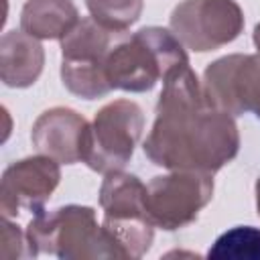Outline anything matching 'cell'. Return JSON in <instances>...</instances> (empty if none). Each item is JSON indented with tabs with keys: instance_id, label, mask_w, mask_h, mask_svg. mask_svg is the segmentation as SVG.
Segmentation results:
<instances>
[{
	"instance_id": "obj_16",
	"label": "cell",
	"mask_w": 260,
	"mask_h": 260,
	"mask_svg": "<svg viewBox=\"0 0 260 260\" xmlns=\"http://www.w3.org/2000/svg\"><path fill=\"white\" fill-rule=\"evenodd\" d=\"M85 6L100 26L112 35H120L138 22L144 0H85Z\"/></svg>"
},
{
	"instance_id": "obj_13",
	"label": "cell",
	"mask_w": 260,
	"mask_h": 260,
	"mask_svg": "<svg viewBox=\"0 0 260 260\" xmlns=\"http://www.w3.org/2000/svg\"><path fill=\"white\" fill-rule=\"evenodd\" d=\"M112 32L100 26L91 16L79 22L61 39V55L71 61H104L112 49Z\"/></svg>"
},
{
	"instance_id": "obj_2",
	"label": "cell",
	"mask_w": 260,
	"mask_h": 260,
	"mask_svg": "<svg viewBox=\"0 0 260 260\" xmlns=\"http://www.w3.org/2000/svg\"><path fill=\"white\" fill-rule=\"evenodd\" d=\"M185 63L189 57L183 43L171 30L144 26L108 51L106 75L112 89L142 93Z\"/></svg>"
},
{
	"instance_id": "obj_1",
	"label": "cell",
	"mask_w": 260,
	"mask_h": 260,
	"mask_svg": "<svg viewBox=\"0 0 260 260\" xmlns=\"http://www.w3.org/2000/svg\"><path fill=\"white\" fill-rule=\"evenodd\" d=\"M154 114L142 150L156 167L213 175L240 152L234 116L209 100L189 63L165 77Z\"/></svg>"
},
{
	"instance_id": "obj_3",
	"label": "cell",
	"mask_w": 260,
	"mask_h": 260,
	"mask_svg": "<svg viewBox=\"0 0 260 260\" xmlns=\"http://www.w3.org/2000/svg\"><path fill=\"white\" fill-rule=\"evenodd\" d=\"M26 242L30 256L51 254L61 260L116 258V252L98 223L95 209L87 205H63L41 209L28 221Z\"/></svg>"
},
{
	"instance_id": "obj_19",
	"label": "cell",
	"mask_w": 260,
	"mask_h": 260,
	"mask_svg": "<svg viewBox=\"0 0 260 260\" xmlns=\"http://www.w3.org/2000/svg\"><path fill=\"white\" fill-rule=\"evenodd\" d=\"M254 191H256V209H258V215H260V179L256 181Z\"/></svg>"
},
{
	"instance_id": "obj_12",
	"label": "cell",
	"mask_w": 260,
	"mask_h": 260,
	"mask_svg": "<svg viewBox=\"0 0 260 260\" xmlns=\"http://www.w3.org/2000/svg\"><path fill=\"white\" fill-rule=\"evenodd\" d=\"M79 22V10L71 0H26L20 12V28L39 39H63Z\"/></svg>"
},
{
	"instance_id": "obj_7",
	"label": "cell",
	"mask_w": 260,
	"mask_h": 260,
	"mask_svg": "<svg viewBox=\"0 0 260 260\" xmlns=\"http://www.w3.org/2000/svg\"><path fill=\"white\" fill-rule=\"evenodd\" d=\"M169 24L185 49L207 53L240 37L244 12L236 0H183L173 8Z\"/></svg>"
},
{
	"instance_id": "obj_9",
	"label": "cell",
	"mask_w": 260,
	"mask_h": 260,
	"mask_svg": "<svg viewBox=\"0 0 260 260\" xmlns=\"http://www.w3.org/2000/svg\"><path fill=\"white\" fill-rule=\"evenodd\" d=\"M61 162L47 154L26 156L8 165L0 181L2 217H14L20 209L39 213L61 181Z\"/></svg>"
},
{
	"instance_id": "obj_8",
	"label": "cell",
	"mask_w": 260,
	"mask_h": 260,
	"mask_svg": "<svg viewBox=\"0 0 260 260\" xmlns=\"http://www.w3.org/2000/svg\"><path fill=\"white\" fill-rule=\"evenodd\" d=\"M209 100L230 116L254 114L260 120V55H225L203 71Z\"/></svg>"
},
{
	"instance_id": "obj_10",
	"label": "cell",
	"mask_w": 260,
	"mask_h": 260,
	"mask_svg": "<svg viewBox=\"0 0 260 260\" xmlns=\"http://www.w3.org/2000/svg\"><path fill=\"white\" fill-rule=\"evenodd\" d=\"M89 136V122L71 108L45 110L32 124V146L61 165L83 162Z\"/></svg>"
},
{
	"instance_id": "obj_6",
	"label": "cell",
	"mask_w": 260,
	"mask_h": 260,
	"mask_svg": "<svg viewBox=\"0 0 260 260\" xmlns=\"http://www.w3.org/2000/svg\"><path fill=\"white\" fill-rule=\"evenodd\" d=\"M213 197V179L199 171H171L146 185V211L154 228L165 232L193 223Z\"/></svg>"
},
{
	"instance_id": "obj_5",
	"label": "cell",
	"mask_w": 260,
	"mask_h": 260,
	"mask_svg": "<svg viewBox=\"0 0 260 260\" xmlns=\"http://www.w3.org/2000/svg\"><path fill=\"white\" fill-rule=\"evenodd\" d=\"M144 112L132 100H114L100 108L89 124L83 162L95 173L122 171L142 136Z\"/></svg>"
},
{
	"instance_id": "obj_18",
	"label": "cell",
	"mask_w": 260,
	"mask_h": 260,
	"mask_svg": "<svg viewBox=\"0 0 260 260\" xmlns=\"http://www.w3.org/2000/svg\"><path fill=\"white\" fill-rule=\"evenodd\" d=\"M252 41H254V47H256V51H258V55H260V22L254 26V32H252Z\"/></svg>"
},
{
	"instance_id": "obj_17",
	"label": "cell",
	"mask_w": 260,
	"mask_h": 260,
	"mask_svg": "<svg viewBox=\"0 0 260 260\" xmlns=\"http://www.w3.org/2000/svg\"><path fill=\"white\" fill-rule=\"evenodd\" d=\"M2 258L16 260V258H30L26 234L10 221V217L2 219Z\"/></svg>"
},
{
	"instance_id": "obj_11",
	"label": "cell",
	"mask_w": 260,
	"mask_h": 260,
	"mask_svg": "<svg viewBox=\"0 0 260 260\" xmlns=\"http://www.w3.org/2000/svg\"><path fill=\"white\" fill-rule=\"evenodd\" d=\"M45 49L24 30H8L0 39V79L6 87H30L43 73Z\"/></svg>"
},
{
	"instance_id": "obj_15",
	"label": "cell",
	"mask_w": 260,
	"mask_h": 260,
	"mask_svg": "<svg viewBox=\"0 0 260 260\" xmlns=\"http://www.w3.org/2000/svg\"><path fill=\"white\" fill-rule=\"evenodd\" d=\"M211 260H260V230L236 225L223 232L207 252Z\"/></svg>"
},
{
	"instance_id": "obj_14",
	"label": "cell",
	"mask_w": 260,
	"mask_h": 260,
	"mask_svg": "<svg viewBox=\"0 0 260 260\" xmlns=\"http://www.w3.org/2000/svg\"><path fill=\"white\" fill-rule=\"evenodd\" d=\"M61 81L77 98L98 100L112 91L104 61H61Z\"/></svg>"
},
{
	"instance_id": "obj_4",
	"label": "cell",
	"mask_w": 260,
	"mask_h": 260,
	"mask_svg": "<svg viewBox=\"0 0 260 260\" xmlns=\"http://www.w3.org/2000/svg\"><path fill=\"white\" fill-rule=\"evenodd\" d=\"M102 228L116 258H142L154 240V223L146 211V185L130 173H106L100 187Z\"/></svg>"
}]
</instances>
